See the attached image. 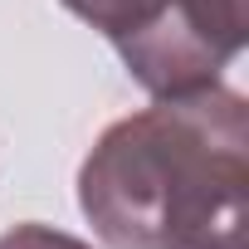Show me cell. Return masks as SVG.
Segmentation results:
<instances>
[{
    "instance_id": "6da1fadb",
    "label": "cell",
    "mask_w": 249,
    "mask_h": 249,
    "mask_svg": "<svg viewBox=\"0 0 249 249\" xmlns=\"http://www.w3.org/2000/svg\"><path fill=\"white\" fill-rule=\"evenodd\" d=\"M78 205L112 249H244L249 103L205 83L112 122L78 166Z\"/></svg>"
},
{
    "instance_id": "7a4b0ae2",
    "label": "cell",
    "mask_w": 249,
    "mask_h": 249,
    "mask_svg": "<svg viewBox=\"0 0 249 249\" xmlns=\"http://www.w3.org/2000/svg\"><path fill=\"white\" fill-rule=\"evenodd\" d=\"M244 35L249 0H166L137 39L117 44V59L152 98H166L220 83V69L244 49Z\"/></svg>"
},
{
    "instance_id": "3957f363",
    "label": "cell",
    "mask_w": 249,
    "mask_h": 249,
    "mask_svg": "<svg viewBox=\"0 0 249 249\" xmlns=\"http://www.w3.org/2000/svg\"><path fill=\"white\" fill-rule=\"evenodd\" d=\"M161 5H166V0H64V10H73L78 20H88L98 35H107L112 49L137 39L161 15Z\"/></svg>"
},
{
    "instance_id": "277c9868",
    "label": "cell",
    "mask_w": 249,
    "mask_h": 249,
    "mask_svg": "<svg viewBox=\"0 0 249 249\" xmlns=\"http://www.w3.org/2000/svg\"><path fill=\"white\" fill-rule=\"evenodd\" d=\"M0 249H88V244L64 230H49V225H15L0 234Z\"/></svg>"
}]
</instances>
